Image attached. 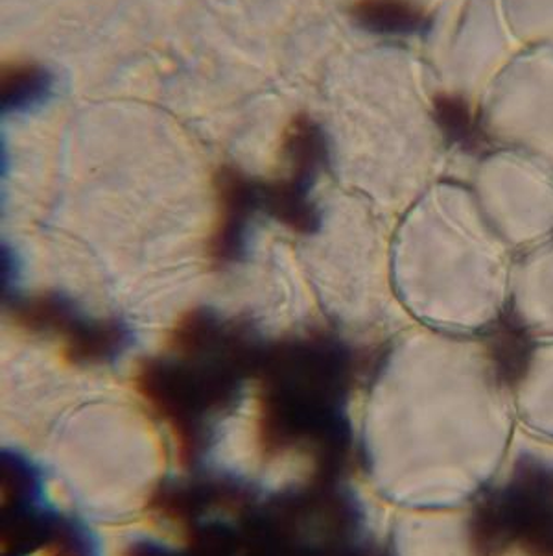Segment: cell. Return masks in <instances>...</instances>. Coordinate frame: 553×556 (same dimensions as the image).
Returning <instances> with one entry per match:
<instances>
[{"mask_svg": "<svg viewBox=\"0 0 553 556\" xmlns=\"http://www.w3.org/2000/svg\"><path fill=\"white\" fill-rule=\"evenodd\" d=\"M133 344L128 324L118 318H87L80 331L62 346L70 366H102L115 363Z\"/></svg>", "mask_w": 553, "mask_h": 556, "instance_id": "cell-7", "label": "cell"}, {"mask_svg": "<svg viewBox=\"0 0 553 556\" xmlns=\"http://www.w3.org/2000/svg\"><path fill=\"white\" fill-rule=\"evenodd\" d=\"M350 17L362 30L387 38L424 36L434 21L413 0H357Z\"/></svg>", "mask_w": 553, "mask_h": 556, "instance_id": "cell-8", "label": "cell"}, {"mask_svg": "<svg viewBox=\"0 0 553 556\" xmlns=\"http://www.w3.org/2000/svg\"><path fill=\"white\" fill-rule=\"evenodd\" d=\"M397 531V556H489L467 507L419 508Z\"/></svg>", "mask_w": 553, "mask_h": 556, "instance_id": "cell-5", "label": "cell"}, {"mask_svg": "<svg viewBox=\"0 0 553 556\" xmlns=\"http://www.w3.org/2000/svg\"><path fill=\"white\" fill-rule=\"evenodd\" d=\"M262 346L249 321L192 307L173 321L165 352L137 363V392L170 426L184 463L207 447L210 420L233 407Z\"/></svg>", "mask_w": 553, "mask_h": 556, "instance_id": "cell-1", "label": "cell"}, {"mask_svg": "<svg viewBox=\"0 0 553 556\" xmlns=\"http://www.w3.org/2000/svg\"><path fill=\"white\" fill-rule=\"evenodd\" d=\"M2 305L8 320L23 333L60 340V344H65L86 320L80 307L57 291L36 292L30 296L12 294L2 298Z\"/></svg>", "mask_w": 553, "mask_h": 556, "instance_id": "cell-6", "label": "cell"}, {"mask_svg": "<svg viewBox=\"0 0 553 556\" xmlns=\"http://www.w3.org/2000/svg\"><path fill=\"white\" fill-rule=\"evenodd\" d=\"M500 556H539L533 551L526 549L523 545H513L510 549H505Z\"/></svg>", "mask_w": 553, "mask_h": 556, "instance_id": "cell-11", "label": "cell"}, {"mask_svg": "<svg viewBox=\"0 0 553 556\" xmlns=\"http://www.w3.org/2000/svg\"><path fill=\"white\" fill-rule=\"evenodd\" d=\"M436 121L441 126V130L454 141L473 144L478 137L473 117L463 100L454 97H439L436 100Z\"/></svg>", "mask_w": 553, "mask_h": 556, "instance_id": "cell-10", "label": "cell"}, {"mask_svg": "<svg viewBox=\"0 0 553 556\" xmlns=\"http://www.w3.org/2000/svg\"><path fill=\"white\" fill-rule=\"evenodd\" d=\"M281 152L288 170L281 178L262 179V211L295 236H316L321 213L312 189L331 160L326 134L312 117L295 115L284 130Z\"/></svg>", "mask_w": 553, "mask_h": 556, "instance_id": "cell-3", "label": "cell"}, {"mask_svg": "<svg viewBox=\"0 0 553 556\" xmlns=\"http://www.w3.org/2000/svg\"><path fill=\"white\" fill-rule=\"evenodd\" d=\"M350 370L349 348L331 333L310 331L265 342L255 370L262 455L323 442L344 400Z\"/></svg>", "mask_w": 553, "mask_h": 556, "instance_id": "cell-2", "label": "cell"}, {"mask_svg": "<svg viewBox=\"0 0 553 556\" xmlns=\"http://www.w3.org/2000/svg\"><path fill=\"white\" fill-rule=\"evenodd\" d=\"M2 115L26 113L43 104L52 94L54 78L43 65L34 62L8 63L0 84Z\"/></svg>", "mask_w": 553, "mask_h": 556, "instance_id": "cell-9", "label": "cell"}, {"mask_svg": "<svg viewBox=\"0 0 553 556\" xmlns=\"http://www.w3.org/2000/svg\"><path fill=\"white\" fill-rule=\"evenodd\" d=\"M216 217L205 242V257L216 273L246 257L253 217L262 211V179L234 165H221L213 178Z\"/></svg>", "mask_w": 553, "mask_h": 556, "instance_id": "cell-4", "label": "cell"}]
</instances>
